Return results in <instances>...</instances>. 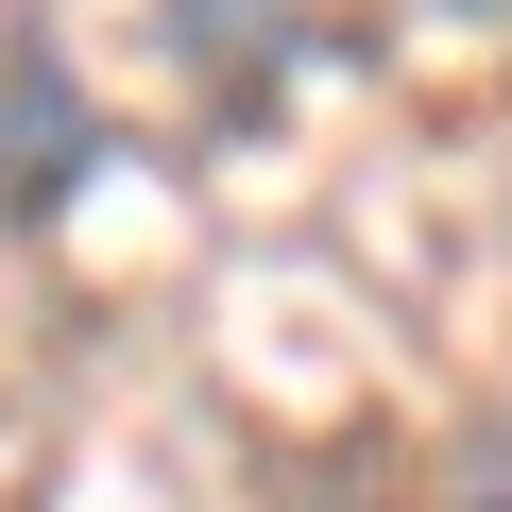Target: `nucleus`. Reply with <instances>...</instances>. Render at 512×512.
<instances>
[{"mask_svg": "<svg viewBox=\"0 0 512 512\" xmlns=\"http://www.w3.org/2000/svg\"><path fill=\"white\" fill-rule=\"evenodd\" d=\"M69 188H103V103H86V69L18 18L0 35V222H69Z\"/></svg>", "mask_w": 512, "mask_h": 512, "instance_id": "f257e3e1", "label": "nucleus"}, {"mask_svg": "<svg viewBox=\"0 0 512 512\" xmlns=\"http://www.w3.org/2000/svg\"><path fill=\"white\" fill-rule=\"evenodd\" d=\"M154 52L188 69V103L205 120H274L291 103V52H308V0H154Z\"/></svg>", "mask_w": 512, "mask_h": 512, "instance_id": "f03ea898", "label": "nucleus"}, {"mask_svg": "<svg viewBox=\"0 0 512 512\" xmlns=\"http://www.w3.org/2000/svg\"><path fill=\"white\" fill-rule=\"evenodd\" d=\"M444 18H512V0H444Z\"/></svg>", "mask_w": 512, "mask_h": 512, "instance_id": "7ed1b4c3", "label": "nucleus"}]
</instances>
